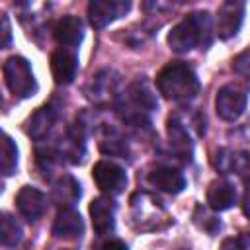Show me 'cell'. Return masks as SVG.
<instances>
[{"instance_id":"cell-1","label":"cell","mask_w":250,"mask_h":250,"mask_svg":"<svg viewBox=\"0 0 250 250\" xmlns=\"http://www.w3.org/2000/svg\"><path fill=\"white\" fill-rule=\"evenodd\" d=\"M211 18L207 12H193L178 21L168 33V45L176 53H188L197 45H209Z\"/></svg>"},{"instance_id":"cell-2","label":"cell","mask_w":250,"mask_h":250,"mask_svg":"<svg viewBox=\"0 0 250 250\" xmlns=\"http://www.w3.org/2000/svg\"><path fill=\"white\" fill-rule=\"evenodd\" d=\"M158 92L172 102H188L199 90V80L195 72L184 62L166 64L156 76Z\"/></svg>"},{"instance_id":"cell-3","label":"cell","mask_w":250,"mask_h":250,"mask_svg":"<svg viewBox=\"0 0 250 250\" xmlns=\"http://www.w3.org/2000/svg\"><path fill=\"white\" fill-rule=\"evenodd\" d=\"M4 80L10 92L18 98H29L37 90L33 70L23 57H10L4 62Z\"/></svg>"},{"instance_id":"cell-4","label":"cell","mask_w":250,"mask_h":250,"mask_svg":"<svg viewBox=\"0 0 250 250\" xmlns=\"http://www.w3.org/2000/svg\"><path fill=\"white\" fill-rule=\"evenodd\" d=\"M92 178H94L96 186L107 197L121 193L125 189V186H127V176H125L123 168L113 164V162H107V160H100V162L94 164Z\"/></svg>"},{"instance_id":"cell-5","label":"cell","mask_w":250,"mask_h":250,"mask_svg":"<svg viewBox=\"0 0 250 250\" xmlns=\"http://www.w3.org/2000/svg\"><path fill=\"white\" fill-rule=\"evenodd\" d=\"M131 8V2L127 0H92L88 4V20L92 27L102 29L113 20L125 16Z\"/></svg>"},{"instance_id":"cell-6","label":"cell","mask_w":250,"mask_h":250,"mask_svg":"<svg viewBox=\"0 0 250 250\" xmlns=\"http://www.w3.org/2000/svg\"><path fill=\"white\" fill-rule=\"evenodd\" d=\"M215 109H217V115L225 121H234L238 119L244 109H246V94L236 88V86H223L219 92H217V98H215Z\"/></svg>"},{"instance_id":"cell-7","label":"cell","mask_w":250,"mask_h":250,"mask_svg":"<svg viewBox=\"0 0 250 250\" xmlns=\"http://www.w3.org/2000/svg\"><path fill=\"white\" fill-rule=\"evenodd\" d=\"M244 18V2L229 0L219 6L217 12V33L221 39H230L238 33Z\"/></svg>"},{"instance_id":"cell-8","label":"cell","mask_w":250,"mask_h":250,"mask_svg":"<svg viewBox=\"0 0 250 250\" xmlns=\"http://www.w3.org/2000/svg\"><path fill=\"white\" fill-rule=\"evenodd\" d=\"M16 205H18V211L23 219L27 221H37L45 209H47V197L43 195V191H39L37 188H31V186H23L18 195H16Z\"/></svg>"},{"instance_id":"cell-9","label":"cell","mask_w":250,"mask_h":250,"mask_svg":"<svg viewBox=\"0 0 250 250\" xmlns=\"http://www.w3.org/2000/svg\"><path fill=\"white\" fill-rule=\"evenodd\" d=\"M90 217H92V227L98 236H105L113 232L115 227V207L113 201L105 195L92 199L90 203Z\"/></svg>"},{"instance_id":"cell-10","label":"cell","mask_w":250,"mask_h":250,"mask_svg":"<svg viewBox=\"0 0 250 250\" xmlns=\"http://www.w3.org/2000/svg\"><path fill=\"white\" fill-rule=\"evenodd\" d=\"M78 68V59L70 49H57L51 55V72L57 84H70L76 76Z\"/></svg>"},{"instance_id":"cell-11","label":"cell","mask_w":250,"mask_h":250,"mask_svg":"<svg viewBox=\"0 0 250 250\" xmlns=\"http://www.w3.org/2000/svg\"><path fill=\"white\" fill-rule=\"evenodd\" d=\"M53 35H55V41H57L59 45H62L64 49L76 47V45L82 41V37H84L82 21H80L76 16H64V18H61V20L55 23Z\"/></svg>"},{"instance_id":"cell-12","label":"cell","mask_w":250,"mask_h":250,"mask_svg":"<svg viewBox=\"0 0 250 250\" xmlns=\"http://www.w3.org/2000/svg\"><path fill=\"white\" fill-rule=\"evenodd\" d=\"M236 201V189L227 180H213L207 188V205L213 211H227Z\"/></svg>"},{"instance_id":"cell-13","label":"cell","mask_w":250,"mask_h":250,"mask_svg":"<svg viewBox=\"0 0 250 250\" xmlns=\"http://www.w3.org/2000/svg\"><path fill=\"white\" fill-rule=\"evenodd\" d=\"M148 182L158 188L160 191L166 193H180L186 188V178L182 172L168 168V166H158L148 174Z\"/></svg>"},{"instance_id":"cell-14","label":"cell","mask_w":250,"mask_h":250,"mask_svg":"<svg viewBox=\"0 0 250 250\" xmlns=\"http://www.w3.org/2000/svg\"><path fill=\"white\" fill-rule=\"evenodd\" d=\"M84 232V223L80 213L74 209H62L59 211L55 223H53V234L59 238H78Z\"/></svg>"},{"instance_id":"cell-15","label":"cell","mask_w":250,"mask_h":250,"mask_svg":"<svg viewBox=\"0 0 250 250\" xmlns=\"http://www.w3.org/2000/svg\"><path fill=\"white\" fill-rule=\"evenodd\" d=\"M78 197H80V186H78V182L72 176H62L57 182L55 189H53L55 203L61 205V207H64V209H68V207H72L78 201Z\"/></svg>"},{"instance_id":"cell-16","label":"cell","mask_w":250,"mask_h":250,"mask_svg":"<svg viewBox=\"0 0 250 250\" xmlns=\"http://www.w3.org/2000/svg\"><path fill=\"white\" fill-rule=\"evenodd\" d=\"M55 109L51 107V105H45V107H41L37 113H33V117L29 119V135L31 137H35V139H39V137H43L49 129H51V125H53V121H55Z\"/></svg>"},{"instance_id":"cell-17","label":"cell","mask_w":250,"mask_h":250,"mask_svg":"<svg viewBox=\"0 0 250 250\" xmlns=\"http://www.w3.org/2000/svg\"><path fill=\"white\" fill-rule=\"evenodd\" d=\"M18 166V146L10 135H2V174L12 176Z\"/></svg>"},{"instance_id":"cell-18","label":"cell","mask_w":250,"mask_h":250,"mask_svg":"<svg viewBox=\"0 0 250 250\" xmlns=\"http://www.w3.org/2000/svg\"><path fill=\"white\" fill-rule=\"evenodd\" d=\"M0 238L4 246H16L21 240V227L12 219L8 213L2 215V229H0Z\"/></svg>"},{"instance_id":"cell-19","label":"cell","mask_w":250,"mask_h":250,"mask_svg":"<svg viewBox=\"0 0 250 250\" xmlns=\"http://www.w3.org/2000/svg\"><path fill=\"white\" fill-rule=\"evenodd\" d=\"M168 135H170V143H172L174 150H178V152H188V154H189V150H191V146H189V137H188L186 129H184L176 119H170V121H168Z\"/></svg>"},{"instance_id":"cell-20","label":"cell","mask_w":250,"mask_h":250,"mask_svg":"<svg viewBox=\"0 0 250 250\" xmlns=\"http://www.w3.org/2000/svg\"><path fill=\"white\" fill-rule=\"evenodd\" d=\"M131 98L137 102V105H141V107H154L156 105V102H154V98H152V94H150V90L145 86V84H141V82H135L133 86H131Z\"/></svg>"},{"instance_id":"cell-21","label":"cell","mask_w":250,"mask_h":250,"mask_svg":"<svg viewBox=\"0 0 250 250\" xmlns=\"http://www.w3.org/2000/svg\"><path fill=\"white\" fill-rule=\"evenodd\" d=\"M221 250H244V244L240 238H227V240H223Z\"/></svg>"},{"instance_id":"cell-22","label":"cell","mask_w":250,"mask_h":250,"mask_svg":"<svg viewBox=\"0 0 250 250\" xmlns=\"http://www.w3.org/2000/svg\"><path fill=\"white\" fill-rule=\"evenodd\" d=\"M102 250H127V246H125V242H121V240H107V242L102 246Z\"/></svg>"},{"instance_id":"cell-23","label":"cell","mask_w":250,"mask_h":250,"mask_svg":"<svg viewBox=\"0 0 250 250\" xmlns=\"http://www.w3.org/2000/svg\"><path fill=\"white\" fill-rule=\"evenodd\" d=\"M2 23H4V41H2V45L4 47H8L10 45V23H8V18H2Z\"/></svg>"},{"instance_id":"cell-24","label":"cell","mask_w":250,"mask_h":250,"mask_svg":"<svg viewBox=\"0 0 250 250\" xmlns=\"http://www.w3.org/2000/svg\"><path fill=\"white\" fill-rule=\"evenodd\" d=\"M242 209H244V215H248V217H250V189H248V191H246V195H244Z\"/></svg>"}]
</instances>
